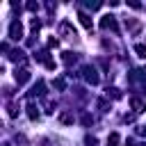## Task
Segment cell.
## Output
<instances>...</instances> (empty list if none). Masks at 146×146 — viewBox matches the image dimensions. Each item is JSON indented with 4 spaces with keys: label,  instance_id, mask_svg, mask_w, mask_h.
Returning a JSON list of instances; mask_svg holds the SVG:
<instances>
[{
    "label": "cell",
    "instance_id": "obj_1",
    "mask_svg": "<svg viewBox=\"0 0 146 146\" xmlns=\"http://www.w3.org/2000/svg\"><path fill=\"white\" fill-rule=\"evenodd\" d=\"M82 78L89 82V84H98V73L94 66H82Z\"/></svg>",
    "mask_w": 146,
    "mask_h": 146
},
{
    "label": "cell",
    "instance_id": "obj_2",
    "mask_svg": "<svg viewBox=\"0 0 146 146\" xmlns=\"http://www.w3.org/2000/svg\"><path fill=\"white\" fill-rule=\"evenodd\" d=\"M9 36H11L14 41L23 39V25H21V21H14V23L9 25Z\"/></svg>",
    "mask_w": 146,
    "mask_h": 146
},
{
    "label": "cell",
    "instance_id": "obj_3",
    "mask_svg": "<svg viewBox=\"0 0 146 146\" xmlns=\"http://www.w3.org/2000/svg\"><path fill=\"white\" fill-rule=\"evenodd\" d=\"M100 27H103V30H114V32L119 30V27H116V18H114V16H103V18H100Z\"/></svg>",
    "mask_w": 146,
    "mask_h": 146
},
{
    "label": "cell",
    "instance_id": "obj_4",
    "mask_svg": "<svg viewBox=\"0 0 146 146\" xmlns=\"http://www.w3.org/2000/svg\"><path fill=\"white\" fill-rule=\"evenodd\" d=\"M14 80H16L18 84H25V82L30 80V71H27V68H16V71H14Z\"/></svg>",
    "mask_w": 146,
    "mask_h": 146
},
{
    "label": "cell",
    "instance_id": "obj_5",
    "mask_svg": "<svg viewBox=\"0 0 146 146\" xmlns=\"http://www.w3.org/2000/svg\"><path fill=\"white\" fill-rule=\"evenodd\" d=\"M59 34H66V36H75V27H73L68 21H62V23H59Z\"/></svg>",
    "mask_w": 146,
    "mask_h": 146
},
{
    "label": "cell",
    "instance_id": "obj_6",
    "mask_svg": "<svg viewBox=\"0 0 146 146\" xmlns=\"http://www.w3.org/2000/svg\"><path fill=\"white\" fill-rule=\"evenodd\" d=\"M130 80L132 82H146V68H135L130 73Z\"/></svg>",
    "mask_w": 146,
    "mask_h": 146
},
{
    "label": "cell",
    "instance_id": "obj_7",
    "mask_svg": "<svg viewBox=\"0 0 146 146\" xmlns=\"http://www.w3.org/2000/svg\"><path fill=\"white\" fill-rule=\"evenodd\" d=\"M43 94H46V84L39 80V82L32 87V91H30V98H34V96H43Z\"/></svg>",
    "mask_w": 146,
    "mask_h": 146
},
{
    "label": "cell",
    "instance_id": "obj_8",
    "mask_svg": "<svg viewBox=\"0 0 146 146\" xmlns=\"http://www.w3.org/2000/svg\"><path fill=\"white\" fill-rule=\"evenodd\" d=\"M130 105H132V110H135L137 114H141V112L146 110V103H144L141 98H132V100H130Z\"/></svg>",
    "mask_w": 146,
    "mask_h": 146
},
{
    "label": "cell",
    "instance_id": "obj_9",
    "mask_svg": "<svg viewBox=\"0 0 146 146\" xmlns=\"http://www.w3.org/2000/svg\"><path fill=\"white\" fill-rule=\"evenodd\" d=\"M27 116H30L32 121H36V119H39V107H36L34 103H27Z\"/></svg>",
    "mask_w": 146,
    "mask_h": 146
},
{
    "label": "cell",
    "instance_id": "obj_10",
    "mask_svg": "<svg viewBox=\"0 0 146 146\" xmlns=\"http://www.w3.org/2000/svg\"><path fill=\"white\" fill-rule=\"evenodd\" d=\"M78 18H80V23H82V27H87V30H91V18H89V14H84V11H80V14H78Z\"/></svg>",
    "mask_w": 146,
    "mask_h": 146
},
{
    "label": "cell",
    "instance_id": "obj_11",
    "mask_svg": "<svg viewBox=\"0 0 146 146\" xmlns=\"http://www.w3.org/2000/svg\"><path fill=\"white\" fill-rule=\"evenodd\" d=\"M9 59H11V62H25V52H23V50H11Z\"/></svg>",
    "mask_w": 146,
    "mask_h": 146
},
{
    "label": "cell",
    "instance_id": "obj_12",
    "mask_svg": "<svg viewBox=\"0 0 146 146\" xmlns=\"http://www.w3.org/2000/svg\"><path fill=\"white\" fill-rule=\"evenodd\" d=\"M62 62H64L66 66H71V64H75V55H73L71 50H66V52L62 55Z\"/></svg>",
    "mask_w": 146,
    "mask_h": 146
},
{
    "label": "cell",
    "instance_id": "obj_13",
    "mask_svg": "<svg viewBox=\"0 0 146 146\" xmlns=\"http://www.w3.org/2000/svg\"><path fill=\"white\" fill-rule=\"evenodd\" d=\"M52 87L59 89V91H64V89H66V80H64V78H57V80L52 82Z\"/></svg>",
    "mask_w": 146,
    "mask_h": 146
},
{
    "label": "cell",
    "instance_id": "obj_14",
    "mask_svg": "<svg viewBox=\"0 0 146 146\" xmlns=\"http://www.w3.org/2000/svg\"><path fill=\"white\" fill-rule=\"evenodd\" d=\"M59 121L68 125V123H73V114H68V112H64V114H59Z\"/></svg>",
    "mask_w": 146,
    "mask_h": 146
},
{
    "label": "cell",
    "instance_id": "obj_15",
    "mask_svg": "<svg viewBox=\"0 0 146 146\" xmlns=\"http://www.w3.org/2000/svg\"><path fill=\"white\" fill-rule=\"evenodd\" d=\"M135 52H137L139 57L146 59V46H144V43H137V46H135Z\"/></svg>",
    "mask_w": 146,
    "mask_h": 146
},
{
    "label": "cell",
    "instance_id": "obj_16",
    "mask_svg": "<svg viewBox=\"0 0 146 146\" xmlns=\"http://www.w3.org/2000/svg\"><path fill=\"white\" fill-rule=\"evenodd\" d=\"M107 96H112V98H121V91H119L116 87H107Z\"/></svg>",
    "mask_w": 146,
    "mask_h": 146
},
{
    "label": "cell",
    "instance_id": "obj_17",
    "mask_svg": "<svg viewBox=\"0 0 146 146\" xmlns=\"http://www.w3.org/2000/svg\"><path fill=\"white\" fill-rule=\"evenodd\" d=\"M116 144H119V135H116V132H112V135L107 137V146H116Z\"/></svg>",
    "mask_w": 146,
    "mask_h": 146
},
{
    "label": "cell",
    "instance_id": "obj_18",
    "mask_svg": "<svg viewBox=\"0 0 146 146\" xmlns=\"http://www.w3.org/2000/svg\"><path fill=\"white\" fill-rule=\"evenodd\" d=\"M84 144H87V146H98V139L91 137V135H87V137H84Z\"/></svg>",
    "mask_w": 146,
    "mask_h": 146
},
{
    "label": "cell",
    "instance_id": "obj_19",
    "mask_svg": "<svg viewBox=\"0 0 146 146\" xmlns=\"http://www.w3.org/2000/svg\"><path fill=\"white\" fill-rule=\"evenodd\" d=\"M30 27H32V30L36 32V30L41 27V21H36V18H32V23H30Z\"/></svg>",
    "mask_w": 146,
    "mask_h": 146
},
{
    "label": "cell",
    "instance_id": "obj_20",
    "mask_svg": "<svg viewBox=\"0 0 146 146\" xmlns=\"http://www.w3.org/2000/svg\"><path fill=\"white\" fill-rule=\"evenodd\" d=\"M91 121H94V119H91V114H82V123H84V125H89Z\"/></svg>",
    "mask_w": 146,
    "mask_h": 146
},
{
    "label": "cell",
    "instance_id": "obj_21",
    "mask_svg": "<svg viewBox=\"0 0 146 146\" xmlns=\"http://www.w3.org/2000/svg\"><path fill=\"white\" fill-rule=\"evenodd\" d=\"M57 46H59L57 39H48V48H57Z\"/></svg>",
    "mask_w": 146,
    "mask_h": 146
},
{
    "label": "cell",
    "instance_id": "obj_22",
    "mask_svg": "<svg viewBox=\"0 0 146 146\" xmlns=\"http://www.w3.org/2000/svg\"><path fill=\"white\" fill-rule=\"evenodd\" d=\"M27 9H30V11H36L39 5H36V2H27Z\"/></svg>",
    "mask_w": 146,
    "mask_h": 146
},
{
    "label": "cell",
    "instance_id": "obj_23",
    "mask_svg": "<svg viewBox=\"0 0 146 146\" xmlns=\"http://www.w3.org/2000/svg\"><path fill=\"white\" fill-rule=\"evenodd\" d=\"M9 116H16V105H9Z\"/></svg>",
    "mask_w": 146,
    "mask_h": 146
},
{
    "label": "cell",
    "instance_id": "obj_24",
    "mask_svg": "<svg viewBox=\"0 0 146 146\" xmlns=\"http://www.w3.org/2000/svg\"><path fill=\"white\" fill-rule=\"evenodd\" d=\"M139 135H144V137H146V125H141V128H139Z\"/></svg>",
    "mask_w": 146,
    "mask_h": 146
},
{
    "label": "cell",
    "instance_id": "obj_25",
    "mask_svg": "<svg viewBox=\"0 0 146 146\" xmlns=\"http://www.w3.org/2000/svg\"><path fill=\"white\" fill-rule=\"evenodd\" d=\"M144 96H146V89H144Z\"/></svg>",
    "mask_w": 146,
    "mask_h": 146
},
{
    "label": "cell",
    "instance_id": "obj_26",
    "mask_svg": "<svg viewBox=\"0 0 146 146\" xmlns=\"http://www.w3.org/2000/svg\"><path fill=\"white\" fill-rule=\"evenodd\" d=\"M141 146H146V141H144V144H141Z\"/></svg>",
    "mask_w": 146,
    "mask_h": 146
},
{
    "label": "cell",
    "instance_id": "obj_27",
    "mask_svg": "<svg viewBox=\"0 0 146 146\" xmlns=\"http://www.w3.org/2000/svg\"><path fill=\"white\" fill-rule=\"evenodd\" d=\"M5 146H9V144H5Z\"/></svg>",
    "mask_w": 146,
    "mask_h": 146
}]
</instances>
